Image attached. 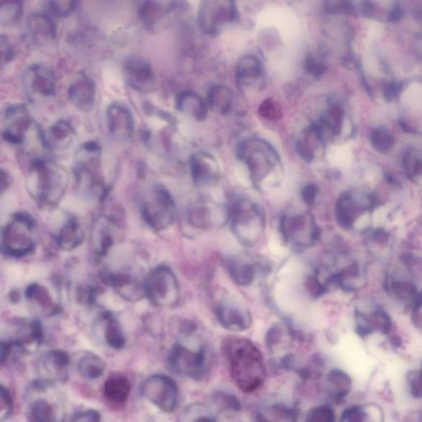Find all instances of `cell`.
Segmentation results:
<instances>
[{
  "label": "cell",
  "mask_w": 422,
  "mask_h": 422,
  "mask_svg": "<svg viewBox=\"0 0 422 422\" xmlns=\"http://www.w3.org/2000/svg\"><path fill=\"white\" fill-rule=\"evenodd\" d=\"M222 351L233 382L241 391L252 393L263 385L266 376L264 359L255 344L248 339L228 337L224 340Z\"/></svg>",
  "instance_id": "cell-1"
},
{
  "label": "cell",
  "mask_w": 422,
  "mask_h": 422,
  "mask_svg": "<svg viewBox=\"0 0 422 422\" xmlns=\"http://www.w3.org/2000/svg\"><path fill=\"white\" fill-rule=\"evenodd\" d=\"M145 298L159 308H174L181 300V288L174 270L161 265L153 268L143 281Z\"/></svg>",
  "instance_id": "cell-2"
},
{
  "label": "cell",
  "mask_w": 422,
  "mask_h": 422,
  "mask_svg": "<svg viewBox=\"0 0 422 422\" xmlns=\"http://www.w3.org/2000/svg\"><path fill=\"white\" fill-rule=\"evenodd\" d=\"M143 220L154 231H165L174 223L177 209L170 192L163 187L154 188L141 204Z\"/></svg>",
  "instance_id": "cell-3"
},
{
  "label": "cell",
  "mask_w": 422,
  "mask_h": 422,
  "mask_svg": "<svg viewBox=\"0 0 422 422\" xmlns=\"http://www.w3.org/2000/svg\"><path fill=\"white\" fill-rule=\"evenodd\" d=\"M239 12L235 2L209 0L200 3L198 24L204 34L217 36L237 21Z\"/></svg>",
  "instance_id": "cell-4"
},
{
  "label": "cell",
  "mask_w": 422,
  "mask_h": 422,
  "mask_svg": "<svg viewBox=\"0 0 422 422\" xmlns=\"http://www.w3.org/2000/svg\"><path fill=\"white\" fill-rule=\"evenodd\" d=\"M167 366L175 375L195 380L203 378L207 372V351L202 347L191 350L183 344L175 343L167 355Z\"/></svg>",
  "instance_id": "cell-5"
},
{
  "label": "cell",
  "mask_w": 422,
  "mask_h": 422,
  "mask_svg": "<svg viewBox=\"0 0 422 422\" xmlns=\"http://www.w3.org/2000/svg\"><path fill=\"white\" fill-rule=\"evenodd\" d=\"M141 395L162 412L171 413L177 408L179 388L174 379L165 375H154L141 386Z\"/></svg>",
  "instance_id": "cell-6"
},
{
  "label": "cell",
  "mask_w": 422,
  "mask_h": 422,
  "mask_svg": "<svg viewBox=\"0 0 422 422\" xmlns=\"http://www.w3.org/2000/svg\"><path fill=\"white\" fill-rule=\"evenodd\" d=\"M237 156L247 165L254 179L262 177L277 158L272 147L257 139L241 142L237 145Z\"/></svg>",
  "instance_id": "cell-7"
},
{
  "label": "cell",
  "mask_w": 422,
  "mask_h": 422,
  "mask_svg": "<svg viewBox=\"0 0 422 422\" xmlns=\"http://www.w3.org/2000/svg\"><path fill=\"white\" fill-rule=\"evenodd\" d=\"M23 84L32 101L51 97L56 91L55 73L44 65L34 64L28 67L23 72Z\"/></svg>",
  "instance_id": "cell-8"
},
{
  "label": "cell",
  "mask_w": 422,
  "mask_h": 422,
  "mask_svg": "<svg viewBox=\"0 0 422 422\" xmlns=\"http://www.w3.org/2000/svg\"><path fill=\"white\" fill-rule=\"evenodd\" d=\"M228 218L231 219L233 232L237 239L243 244H251L255 237L256 208L244 200H237L228 209Z\"/></svg>",
  "instance_id": "cell-9"
},
{
  "label": "cell",
  "mask_w": 422,
  "mask_h": 422,
  "mask_svg": "<svg viewBox=\"0 0 422 422\" xmlns=\"http://www.w3.org/2000/svg\"><path fill=\"white\" fill-rule=\"evenodd\" d=\"M32 126V120L27 106L23 104L12 106L5 113L3 137L10 144L22 145L25 142Z\"/></svg>",
  "instance_id": "cell-10"
},
{
  "label": "cell",
  "mask_w": 422,
  "mask_h": 422,
  "mask_svg": "<svg viewBox=\"0 0 422 422\" xmlns=\"http://www.w3.org/2000/svg\"><path fill=\"white\" fill-rule=\"evenodd\" d=\"M106 124L110 137L118 141L129 139L134 133V120L130 109L121 102H114L106 110Z\"/></svg>",
  "instance_id": "cell-11"
},
{
  "label": "cell",
  "mask_w": 422,
  "mask_h": 422,
  "mask_svg": "<svg viewBox=\"0 0 422 422\" xmlns=\"http://www.w3.org/2000/svg\"><path fill=\"white\" fill-rule=\"evenodd\" d=\"M189 167L192 179L198 186L214 185L220 178L219 163L211 154L199 152L192 155Z\"/></svg>",
  "instance_id": "cell-12"
},
{
  "label": "cell",
  "mask_w": 422,
  "mask_h": 422,
  "mask_svg": "<svg viewBox=\"0 0 422 422\" xmlns=\"http://www.w3.org/2000/svg\"><path fill=\"white\" fill-rule=\"evenodd\" d=\"M106 284L113 288L123 300L139 302L145 298L143 281L132 274L127 272H108L105 274Z\"/></svg>",
  "instance_id": "cell-13"
},
{
  "label": "cell",
  "mask_w": 422,
  "mask_h": 422,
  "mask_svg": "<svg viewBox=\"0 0 422 422\" xmlns=\"http://www.w3.org/2000/svg\"><path fill=\"white\" fill-rule=\"evenodd\" d=\"M126 81L139 92H150L155 84V75L148 61L134 57L126 61L124 68Z\"/></svg>",
  "instance_id": "cell-14"
},
{
  "label": "cell",
  "mask_w": 422,
  "mask_h": 422,
  "mask_svg": "<svg viewBox=\"0 0 422 422\" xmlns=\"http://www.w3.org/2000/svg\"><path fill=\"white\" fill-rule=\"evenodd\" d=\"M69 356L65 352L56 351L47 354L40 360L38 370L44 383L65 382L68 377Z\"/></svg>",
  "instance_id": "cell-15"
},
{
  "label": "cell",
  "mask_w": 422,
  "mask_h": 422,
  "mask_svg": "<svg viewBox=\"0 0 422 422\" xmlns=\"http://www.w3.org/2000/svg\"><path fill=\"white\" fill-rule=\"evenodd\" d=\"M215 315L220 325L229 331H245L251 325V317L247 311L231 303L217 305Z\"/></svg>",
  "instance_id": "cell-16"
},
{
  "label": "cell",
  "mask_w": 422,
  "mask_h": 422,
  "mask_svg": "<svg viewBox=\"0 0 422 422\" xmlns=\"http://www.w3.org/2000/svg\"><path fill=\"white\" fill-rule=\"evenodd\" d=\"M68 97L78 109L83 112H89L95 104V84L89 77L82 75L69 87Z\"/></svg>",
  "instance_id": "cell-17"
},
{
  "label": "cell",
  "mask_w": 422,
  "mask_h": 422,
  "mask_svg": "<svg viewBox=\"0 0 422 422\" xmlns=\"http://www.w3.org/2000/svg\"><path fill=\"white\" fill-rule=\"evenodd\" d=\"M76 132L73 127L65 120H60L43 133V143L46 148L51 150H67L75 141Z\"/></svg>",
  "instance_id": "cell-18"
},
{
  "label": "cell",
  "mask_w": 422,
  "mask_h": 422,
  "mask_svg": "<svg viewBox=\"0 0 422 422\" xmlns=\"http://www.w3.org/2000/svg\"><path fill=\"white\" fill-rule=\"evenodd\" d=\"M178 112L192 120L202 121L208 116L207 102L198 93L192 91L179 93L175 99Z\"/></svg>",
  "instance_id": "cell-19"
},
{
  "label": "cell",
  "mask_w": 422,
  "mask_h": 422,
  "mask_svg": "<svg viewBox=\"0 0 422 422\" xmlns=\"http://www.w3.org/2000/svg\"><path fill=\"white\" fill-rule=\"evenodd\" d=\"M220 214L218 204L198 203L188 211L187 221L195 228L207 229L218 224Z\"/></svg>",
  "instance_id": "cell-20"
},
{
  "label": "cell",
  "mask_w": 422,
  "mask_h": 422,
  "mask_svg": "<svg viewBox=\"0 0 422 422\" xmlns=\"http://www.w3.org/2000/svg\"><path fill=\"white\" fill-rule=\"evenodd\" d=\"M323 388L330 399L340 401L345 399L352 389V379L349 375L340 368H333L327 373Z\"/></svg>",
  "instance_id": "cell-21"
},
{
  "label": "cell",
  "mask_w": 422,
  "mask_h": 422,
  "mask_svg": "<svg viewBox=\"0 0 422 422\" xmlns=\"http://www.w3.org/2000/svg\"><path fill=\"white\" fill-rule=\"evenodd\" d=\"M263 68L259 59L253 55H247L239 60L237 65L235 78L239 87H250L259 81Z\"/></svg>",
  "instance_id": "cell-22"
},
{
  "label": "cell",
  "mask_w": 422,
  "mask_h": 422,
  "mask_svg": "<svg viewBox=\"0 0 422 422\" xmlns=\"http://www.w3.org/2000/svg\"><path fill=\"white\" fill-rule=\"evenodd\" d=\"M28 34L39 43H47L55 39L56 30L54 22L44 14L30 16L26 23Z\"/></svg>",
  "instance_id": "cell-23"
},
{
  "label": "cell",
  "mask_w": 422,
  "mask_h": 422,
  "mask_svg": "<svg viewBox=\"0 0 422 422\" xmlns=\"http://www.w3.org/2000/svg\"><path fill=\"white\" fill-rule=\"evenodd\" d=\"M384 412L379 406L366 403L353 406L344 411L342 422H384Z\"/></svg>",
  "instance_id": "cell-24"
},
{
  "label": "cell",
  "mask_w": 422,
  "mask_h": 422,
  "mask_svg": "<svg viewBox=\"0 0 422 422\" xmlns=\"http://www.w3.org/2000/svg\"><path fill=\"white\" fill-rule=\"evenodd\" d=\"M131 391L130 380L125 376H113L106 380L104 395L110 403L123 404L128 400Z\"/></svg>",
  "instance_id": "cell-25"
},
{
  "label": "cell",
  "mask_w": 422,
  "mask_h": 422,
  "mask_svg": "<svg viewBox=\"0 0 422 422\" xmlns=\"http://www.w3.org/2000/svg\"><path fill=\"white\" fill-rule=\"evenodd\" d=\"M209 108L220 115H227L231 112L233 96L231 89L225 85H215L209 90L207 94Z\"/></svg>",
  "instance_id": "cell-26"
},
{
  "label": "cell",
  "mask_w": 422,
  "mask_h": 422,
  "mask_svg": "<svg viewBox=\"0 0 422 422\" xmlns=\"http://www.w3.org/2000/svg\"><path fill=\"white\" fill-rule=\"evenodd\" d=\"M106 363L100 356L88 352L82 356L77 364V370L82 377L87 380L99 379L104 374Z\"/></svg>",
  "instance_id": "cell-27"
},
{
  "label": "cell",
  "mask_w": 422,
  "mask_h": 422,
  "mask_svg": "<svg viewBox=\"0 0 422 422\" xmlns=\"http://www.w3.org/2000/svg\"><path fill=\"white\" fill-rule=\"evenodd\" d=\"M256 422H297L296 410L282 404H274L258 412Z\"/></svg>",
  "instance_id": "cell-28"
},
{
  "label": "cell",
  "mask_w": 422,
  "mask_h": 422,
  "mask_svg": "<svg viewBox=\"0 0 422 422\" xmlns=\"http://www.w3.org/2000/svg\"><path fill=\"white\" fill-rule=\"evenodd\" d=\"M104 318V338L106 344L114 350H122L126 347V338L120 323L110 313H106Z\"/></svg>",
  "instance_id": "cell-29"
},
{
  "label": "cell",
  "mask_w": 422,
  "mask_h": 422,
  "mask_svg": "<svg viewBox=\"0 0 422 422\" xmlns=\"http://www.w3.org/2000/svg\"><path fill=\"white\" fill-rule=\"evenodd\" d=\"M57 409L58 408L54 403L42 397L32 405V419L34 422H63Z\"/></svg>",
  "instance_id": "cell-30"
},
{
  "label": "cell",
  "mask_w": 422,
  "mask_h": 422,
  "mask_svg": "<svg viewBox=\"0 0 422 422\" xmlns=\"http://www.w3.org/2000/svg\"><path fill=\"white\" fill-rule=\"evenodd\" d=\"M167 12L166 6L155 1L143 3L139 9V19L146 27L153 28L161 21Z\"/></svg>",
  "instance_id": "cell-31"
},
{
  "label": "cell",
  "mask_w": 422,
  "mask_h": 422,
  "mask_svg": "<svg viewBox=\"0 0 422 422\" xmlns=\"http://www.w3.org/2000/svg\"><path fill=\"white\" fill-rule=\"evenodd\" d=\"M344 118V110L342 106L336 102H331L327 113L321 119L322 125L329 130L331 134L339 135L342 132Z\"/></svg>",
  "instance_id": "cell-32"
},
{
  "label": "cell",
  "mask_w": 422,
  "mask_h": 422,
  "mask_svg": "<svg viewBox=\"0 0 422 422\" xmlns=\"http://www.w3.org/2000/svg\"><path fill=\"white\" fill-rule=\"evenodd\" d=\"M371 142L372 146L379 153L387 154L395 145V137L387 127L379 126L372 130Z\"/></svg>",
  "instance_id": "cell-33"
},
{
  "label": "cell",
  "mask_w": 422,
  "mask_h": 422,
  "mask_svg": "<svg viewBox=\"0 0 422 422\" xmlns=\"http://www.w3.org/2000/svg\"><path fill=\"white\" fill-rule=\"evenodd\" d=\"M227 269L229 276L239 285H247L253 281L254 272L252 266L231 260L227 261Z\"/></svg>",
  "instance_id": "cell-34"
},
{
  "label": "cell",
  "mask_w": 422,
  "mask_h": 422,
  "mask_svg": "<svg viewBox=\"0 0 422 422\" xmlns=\"http://www.w3.org/2000/svg\"><path fill=\"white\" fill-rule=\"evenodd\" d=\"M23 3L19 1H0V22L11 24L21 18Z\"/></svg>",
  "instance_id": "cell-35"
},
{
  "label": "cell",
  "mask_w": 422,
  "mask_h": 422,
  "mask_svg": "<svg viewBox=\"0 0 422 422\" xmlns=\"http://www.w3.org/2000/svg\"><path fill=\"white\" fill-rule=\"evenodd\" d=\"M213 401L221 411L237 412L241 411L240 401L235 395L225 391H217L213 396Z\"/></svg>",
  "instance_id": "cell-36"
},
{
  "label": "cell",
  "mask_w": 422,
  "mask_h": 422,
  "mask_svg": "<svg viewBox=\"0 0 422 422\" xmlns=\"http://www.w3.org/2000/svg\"><path fill=\"white\" fill-rule=\"evenodd\" d=\"M305 422H337V416L331 406L318 405L309 410Z\"/></svg>",
  "instance_id": "cell-37"
},
{
  "label": "cell",
  "mask_w": 422,
  "mask_h": 422,
  "mask_svg": "<svg viewBox=\"0 0 422 422\" xmlns=\"http://www.w3.org/2000/svg\"><path fill=\"white\" fill-rule=\"evenodd\" d=\"M403 166L408 178L413 179L421 175V156L420 151L410 149L404 155Z\"/></svg>",
  "instance_id": "cell-38"
},
{
  "label": "cell",
  "mask_w": 422,
  "mask_h": 422,
  "mask_svg": "<svg viewBox=\"0 0 422 422\" xmlns=\"http://www.w3.org/2000/svg\"><path fill=\"white\" fill-rule=\"evenodd\" d=\"M305 69L307 73L318 78L325 75L327 67L323 57L315 53H309L305 61Z\"/></svg>",
  "instance_id": "cell-39"
},
{
  "label": "cell",
  "mask_w": 422,
  "mask_h": 422,
  "mask_svg": "<svg viewBox=\"0 0 422 422\" xmlns=\"http://www.w3.org/2000/svg\"><path fill=\"white\" fill-rule=\"evenodd\" d=\"M14 412V399L10 391L0 384V422H6Z\"/></svg>",
  "instance_id": "cell-40"
},
{
  "label": "cell",
  "mask_w": 422,
  "mask_h": 422,
  "mask_svg": "<svg viewBox=\"0 0 422 422\" xmlns=\"http://www.w3.org/2000/svg\"><path fill=\"white\" fill-rule=\"evenodd\" d=\"M258 112L262 117L272 121L281 120L283 117L281 105L273 98H268L262 102Z\"/></svg>",
  "instance_id": "cell-41"
},
{
  "label": "cell",
  "mask_w": 422,
  "mask_h": 422,
  "mask_svg": "<svg viewBox=\"0 0 422 422\" xmlns=\"http://www.w3.org/2000/svg\"><path fill=\"white\" fill-rule=\"evenodd\" d=\"M49 10L57 17L67 18L77 9L76 1H51L48 2Z\"/></svg>",
  "instance_id": "cell-42"
},
{
  "label": "cell",
  "mask_w": 422,
  "mask_h": 422,
  "mask_svg": "<svg viewBox=\"0 0 422 422\" xmlns=\"http://www.w3.org/2000/svg\"><path fill=\"white\" fill-rule=\"evenodd\" d=\"M14 50L7 36L0 34V71L14 60Z\"/></svg>",
  "instance_id": "cell-43"
},
{
  "label": "cell",
  "mask_w": 422,
  "mask_h": 422,
  "mask_svg": "<svg viewBox=\"0 0 422 422\" xmlns=\"http://www.w3.org/2000/svg\"><path fill=\"white\" fill-rule=\"evenodd\" d=\"M325 10L331 14H353V2L327 1L325 2Z\"/></svg>",
  "instance_id": "cell-44"
},
{
  "label": "cell",
  "mask_w": 422,
  "mask_h": 422,
  "mask_svg": "<svg viewBox=\"0 0 422 422\" xmlns=\"http://www.w3.org/2000/svg\"><path fill=\"white\" fill-rule=\"evenodd\" d=\"M407 382L410 393L417 399H421V380L420 371H411L408 373Z\"/></svg>",
  "instance_id": "cell-45"
},
{
  "label": "cell",
  "mask_w": 422,
  "mask_h": 422,
  "mask_svg": "<svg viewBox=\"0 0 422 422\" xmlns=\"http://www.w3.org/2000/svg\"><path fill=\"white\" fill-rule=\"evenodd\" d=\"M101 419L99 412L94 409H88L76 412L72 417L71 422H101Z\"/></svg>",
  "instance_id": "cell-46"
},
{
  "label": "cell",
  "mask_w": 422,
  "mask_h": 422,
  "mask_svg": "<svg viewBox=\"0 0 422 422\" xmlns=\"http://www.w3.org/2000/svg\"><path fill=\"white\" fill-rule=\"evenodd\" d=\"M403 83L401 82H391L384 89V98L387 102H392L399 97L403 89Z\"/></svg>",
  "instance_id": "cell-47"
},
{
  "label": "cell",
  "mask_w": 422,
  "mask_h": 422,
  "mask_svg": "<svg viewBox=\"0 0 422 422\" xmlns=\"http://www.w3.org/2000/svg\"><path fill=\"white\" fill-rule=\"evenodd\" d=\"M296 153L307 163L313 161L314 158V150L305 142H303L301 139L296 142Z\"/></svg>",
  "instance_id": "cell-48"
},
{
  "label": "cell",
  "mask_w": 422,
  "mask_h": 422,
  "mask_svg": "<svg viewBox=\"0 0 422 422\" xmlns=\"http://www.w3.org/2000/svg\"><path fill=\"white\" fill-rule=\"evenodd\" d=\"M403 17V10L401 9L399 3H395L390 12L388 13V19L389 22L396 23L400 21Z\"/></svg>",
  "instance_id": "cell-49"
},
{
  "label": "cell",
  "mask_w": 422,
  "mask_h": 422,
  "mask_svg": "<svg viewBox=\"0 0 422 422\" xmlns=\"http://www.w3.org/2000/svg\"><path fill=\"white\" fill-rule=\"evenodd\" d=\"M317 192V187L314 185V184H308L304 187L303 189V196L307 202H312L314 200L315 195H316Z\"/></svg>",
  "instance_id": "cell-50"
},
{
  "label": "cell",
  "mask_w": 422,
  "mask_h": 422,
  "mask_svg": "<svg viewBox=\"0 0 422 422\" xmlns=\"http://www.w3.org/2000/svg\"><path fill=\"white\" fill-rule=\"evenodd\" d=\"M399 125H400L401 130H403L407 133H410V134L417 133V130L415 129H413L412 126H410L407 122L403 120V119H401L399 121Z\"/></svg>",
  "instance_id": "cell-51"
},
{
  "label": "cell",
  "mask_w": 422,
  "mask_h": 422,
  "mask_svg": "<svg viewBox=\"0 0 422 422\" xmlns=\"http://www.w3.org/2000/svg\"><path fill=\"white\" fill-rule=\"evenodd\" d=\"M191 422H216V420L210 416H200Z\"/></svg>",
  "instance_id": "cell-52"
}]
</instances>
